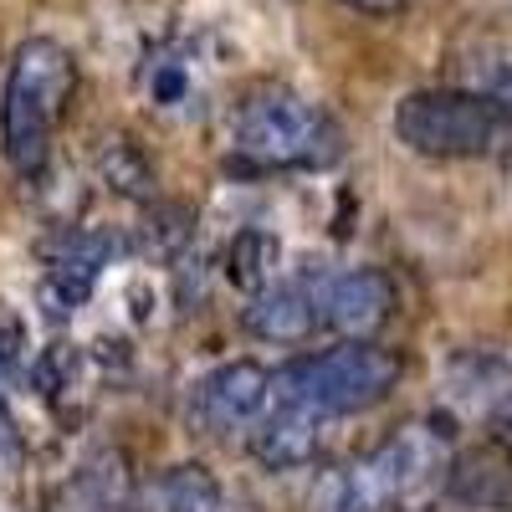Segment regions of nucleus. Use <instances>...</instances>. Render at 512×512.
<instances>
[{
	"label": "nucleus",
	"instance_id": "f257e3e1",
	"mask_svg": "<svg viewBox=\"0 0 512 512\" xmlns=\"http://www.w3.org/2000/svg\"><path fill=\"white\" fill-rule=\"evenodd\" d=\"M344 159V128L338 118L287 88L262 82L231 113V169L236 175H318Z\"/></svg>",
	"mask_w": 512,
	"mask_h": 512
},
{
	"label": "nucleus",
	"instance_id": "f03ea898",
	"mask_svg": "<svg viewBox=\"0 0 512 512\" xmlns=\"http://www.w3.org/2000/svg\"><path fill=\"white\" fill-rule=\"evenodd\" d=\"M451 461V431L441 420H410L349 466H333L313 487V512H405L441 487Z\"/></svg>",
	"mask_w": 512,
	"mask_h": 512
},
{
	"label": "nucleus",
	"instance_id": "7ed1b4c3",
	"mask_svg": "<svg viewBox=\"0 0 512 512\" xmlns=\"http://www.w3.org/2000/svg\"><path fill=\"white\" fill-rule=\"evenodd\" d=\"M77 98V57L52 36H26L0 88V154L21 180H36L52 164L57 128Z\"/></svg>",
	"mask_w": 512,
	"mask_h": 512
},
{
	"label": "nucleus",
	"instance_id": "20e7f679",
	"mask_svg": "<svg viewBox=\"0 0 512 512\" xmlns=\"http://www.w3.org/2000/svg\"><path fill=\"white\" fill-rule=\"evenodd\" d=\"M405 364L379 344H333L323 354H297L272 369V405L303 410L318 420H344L390 400Z\"/></svg>",
	"mask_w": 512,
	"mask_h": 512
},
{
	"label": "nucleus",
	"instance_id": "39448f33",
	"mask_svg": "<svg viewBox=\"0 0 512 512\" xmlns=\"http://www.w3.org/2000/svg\"><path fill=\"white\" fill-rule=\"evenodd\" d=\"M395 139L420 159H507L512 113L472 88H415L395 103Z\"/></svg>",
	"mask_w": 512,
	"mask_h": 512
},
{
	"label": "nucleus",
	"instance_id": "423d86ee",
	"mask_svg": "<svg viewBox=\"0 0 512 512\" xmlns=\"http://www.w3.org/2000/svg\"><path fill=\"white\" fill-rule=\"evenodd\" d=\"M267 410H272V369L256 359L216 364L210 374H200L190 384V400H185V415L200 436L251 431Z\"/></svg>",
	"mask_w": 512,
	"mask_h": 512
},
{
	"label": "nucleus",
	"instance_id": "0eeeda50",
	"mask_svg": "<svg viewBox=\"0 0 512 512\" xmlns=\"http://www.w3.org/2000/svg\"><path fill=\"white\" fill-rule=\"evenodd\" d=\"M139 98L159 118H200L210 98V62L195 36H159L139 62Z\"/></svg>",
	"mask_w": 512,
	"mask_h": 512
},
{
	"label": "nucleus",
	"instance_id": "6e6552de",
	"mask_svg": "<svg viewBox=\"0 0 512 512\" xmlns=\"http://www.w3.org/2000/svg\"><path fill=\"white\" fill-rule=\"evenodd\" d=\"M113 262V236L108 231H62L47 246V262H41V313L52 323L72 318L82 303L93 297V287L103 282V267Z\"/></svg>",
	"mask_w": 512,
	"mask_h": 512
},
{
	"label": "nucleus",
	"instance_id": "1a4fd4ad",
	"mask_svg": "<svg viewBox=\"0 0 512 512\" xmlns=\"http://www.w3.org/2000/svg\"><path fill=\"white\" fill-rule=\"evenodd\" d=\"M395 308H400V292L390 272L379 267L323 272V328L338 333L344 344H374L390 328Z\"/></svg>",
	"mask_w": 512,
	"mask_h": 512
},
{
	"label": "nucleus",
	"instance_id": "9d476101",
	"mask_svg": "<svg viewBox=\"0 0 512 512\" xmlns=\"http://www.w3.org/2000/svg\"><path fill=\"white\" fill-rule=\"evenodd\" d=\"M241 328L262 344H308L323 328V272L308 267L297 277H277L241 308Z\"/></svg>",
	"mask_w": 512,
	"mask_h": 512
},
{
	"label": "nucleus",
	"instance_id": "9b49d317",
	"mask_svg": "<svg viewBox=\"0 0 512 512\" xmlns=\"http://www.w3.org/2000/svg\"><path fill=\"white\" fill-rule=\"evenodd\" d=\"M333 425L338 420H318V415H303V410L272 405L246 431V446H251V456L262 461L267 472H303V466H318L328 456Z\"/></svg>",
	"mask_w": 512,
	"mask_h": 512
},
{
	"label": "nucleus",
	"instance_id": "f8f14e48",
	"mask_svg": "<svg viewBox=\"0 0 512 512\" xmlns=\"http://www.w3.org/2000/svg\"><path fill=\"white\" fill-rule=\"evenodd\" d=\"M441 487L461 507H507L512 502V446L487 441V446L451 451Z\"/></svg>",
	"mask_w": 512,
	"mask_h": 512
},
{
	"label": "nucleus",
	"instance_id": "ddd939ff",
	"mask_svg": "<svg viewBox=\"0 0 512 512\" xmlns=\"http://www.w3.org/2000/svg\"><path fill=\"white\" fill-rule=\"evenodd\" d=\"M62 512H144L123 456L98 451L93 461H82L67 482V492H62Z\"/></svg>",
	"mask_w": 512,
	"mask_h": 512
},
{
	"label": "nucleus",
	"instance_id": "4468645a",
	"mask_svg": "<svg viewBox=\"0 0 512 512\" xmlns=\"http://www.w3.org/2000/svg\"><path fill=\"white\" fill-rule=\"evenodd\" d=\"M446 390L461 410L492 415L502 400H512V354L507 349H461V354H451Z\"/></svg>",
	"mask_w": 512,
	"mask_h": 512
},
{
	"label": "nucleus",
	"instance_id": "2eb2a0df",
	"mask_svg": "<svg viewBox=\"0 0 512 512\" xmlns=\"http://www.w3.org/2000/svg\"><path fill=\"white\" fill-rule=\"evenodd\" d=\"M159 512H256V502L231 492L210 466L180 461L159 477Z\"/></svg>",
	"mask_w": 512,
	"mask_h": 512
},
{
	"label": "nucleus",
	"instance_id": "dca6fc26",
	"mask_svg": "<svg viewBox=\"0 0 512 512\" xmlns=\"http://www.w3.org/2000/svg\"><path fill=\"white\" fill-rule=\"evenodd\" d=\"M31 384L62 420H72L82 405H88V384H93L88 354H82L77 344H47L31 364Z\"/></svg>",
	"mask_w": 512,
	"mask_h": 512
},
{
	"label": "nucleus",
	"instance_id": "f3484780",
	"mask_svg": "<svg viewBox=\"0 0 512 512\" xmlns=\"http://www.w3.org/2000/svg\"><path fill=\"white\" fill-rule=\"evenodd\" d=\"M277 267H282V241L262 226H246L236 231V241L226 246V282L241 287L246 297L267 292L277 282Z\"/></svg>",
	"mask_w": 512,
	"mask_h": 512
},
{
	"label": "nucleus",
	"instance_id": "a211bd4d",
	"mask_svg": "<svg viewBox=\"0 0 512 512\" xmlns=\"http://www.w3.org/2000/svg\"><path fill=\"white\" fill-rule=\"evenodd\" d=\"M98 169H103L108 190H118V195H128V200H154V164H149V154L128 139V134L103 139Z\"/></svg>",
	"mask_w": 512,
	"mask_h": 512
},
{
	"label": "nucleus",
	"instance_id": "6ab92c4d",
	"mask_svg": "<svg viewBox=\"0 0 512 512\" xmlns=\"http://www.w3.org/2000/svg\"><path fill=\"white\" fill-rule=\"evenodd\" d=\"M456 88H472V93H482V98H492L512 113V52L507 47H482L472 57H461Z\"/></svg>",
	"mask_w": 512,
	"mask_h": 512
},
{
	"label": "nucleus",
	"instance_id": "aec40b11",
	"mask_svg": "<svg viewBox=\"0 0 512 512\" xmlns=\"http://www.w3.org/2000/svg\"><path fill=\"white\" fill-rule=\"evenodd\" d=\"M21 466H26V436H21L6 395H0V482H16Z\"/></svg>",
	"mask_w": 512,
	"mask_h": 512
},
{
	"label": "nucleus",
	"instance_id": "412c9836",
	"mask_svg": "<svg viewBox=\"0 0 512 512\" xmlns=\"http://www.w3.org/2000/svg\"><path fill=\"white\" fill-rule=\"evenodd\" d=\"M16 364H21V328H16V318L0 313V395H6Z\"/></svg>",
	"mask_w": 512,
	"mask_h": 512
},
{
	"label": "nucleus",
	"instance_id": "4be33fe9",
	"mask_svg": "<svg viewBox=\"0 0 512 512\" xmlns=\"http://www.w3.org/2000/svg\"><path fill=\"white\" fill-rule=\"evenodd\" d=\"M338 6H349L359 16H374V21H390V16H400L410 6V0H338Z\"/></svg>",
	"mask_w": 512,
	"mask_h": 512
},
{
	"label": "nucleus",
	"instance_id": "5701e85b",
	"mask_svg": "<svg viewBox=\"0 0 512 512\" xmlns=\"http://www.w3.org/2000/svg\"><path fill=\"white\" fill-rule=\"evenodd\" d=\"M487 425H492V436H497L502 446H512V400H502V405L487 415Z\"/></svg>",
	"mask_w": 512,
	"mask_h": 512
}]
</instances>
